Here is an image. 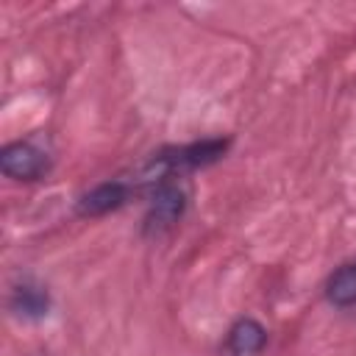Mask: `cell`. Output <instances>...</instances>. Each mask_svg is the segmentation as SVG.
Instances as JSON below:
<instances>
[{
	"label": "cell",
	"instance_id": "cell-1",
	"mask_svg": "<svg viewBox=\"0 0 356 356\" xmlns=\"http://www.w3.org/2000/svg\"><path fill=\"white\" fill-rule=\"evenodd\" d=\"M225 147H228V139H206V142L175 147V150H164L153 159L150 170H159L161 178H172L175 172L197 170V167H206V164L217 161L225 153Z\"/></svg>",
	"mask_w": 356,
	"mask_h": 356
},
{
	"label": "cell",
	"instance_id": "cell-2",
	"mask_svg": "<svg viewBox=\"0 0 356 356\" xmlns=\"http://www.w3.org/2000/svg\"><path fill=\"white\" fill-rule=\"evenodd\" d=\"M0 170L14 181H39L50 170V156L33 142H14L3 147Z\"/></svg>",
	"mask_w": 356,
	"mask_h": 356
},
{
	"label": "cell",
	"instance_id": "cell-3",
	"mask_svg": "<svg viewBox=\"0 0 356 356\" xmlns=\"http://www.w3.org/2000/svg\"><path fill=\"white\" fill-rule=\"evenodd\" d=\"M186 209V195L178 184H172L170 178H161L159 186L153 189V197H150V211H147V220H145V228L150 234H161L167 228H172L181 214Z\"/></svg>",
	"mask_w": 356,
	"mask_h": 356
},
{
	"label": "cell",
	"instance_id": "cell-4",
	"mask_svg": "<svg viewBox=\"0 0 356 356\" xmlns=\"http://www.w3.org/2000/svg\"><path fill=\"white\" fill-rule=\"evenodd\" d=\"M131 195V186L125 181H106V184H97L95 189H89L81 200H78V214L83 217H97V214H106V211H114L120 209Z\"/></svg>",
	"mask_w": 356,
	"mask_h": 356
},
{
	"label": "cell",
	"instance_id": "cell-5",
	"mask_svg": "<svg viewBox=\"0 0 356 356\" xmlns=\"http://www.w3.org/2000/svg\"><path fill=\"white\" fill-rule=\"evenodd\" d=\"M267 342V331L264 325H259L256 320H239L231 334H228V350L234 356H256Z\"/></svg>",
	"mask_w": 356,
	"mask_h": 356
},
{
	"label": "cell",
	"instance_id": "cell-6",
	"mask_svg": "<svg viewBox=\"0 0 356 356\" xmlns=\"http://www.w3.org/2000/svg\"><path fill=\"white\" fill-rule=\"evenodd\" d=\"M11 309H14L19 317H42V314H47V309H50L47 289L39 286V284L22 281V284L11 292Z\"/></svg>",
	"mask_w": 356,
	"mask_h": 356
},
{
	"label": "cell",
	"instance_id": "cell-7",
	"mask_svg": "<svg viewBox=\"0 0 356 356\" xmlns=\"http://www.w3.org/2000/svg\"><path fill=\"white\" fill-rule=\"evenodd\" d=\"M325 298L339 309L356 306V261L342 264L339 270L331 273V278L325 284Z\"/></svg>",
	"mask_w": 356,
	"mask_h": 356
}]
</instances>
